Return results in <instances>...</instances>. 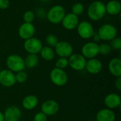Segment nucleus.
<instances>
[{
	"instance_id": "nucleus-1",
	"label": "nucleus",
	"mask_w": 121,
	"mask_h": 121,
	"mask_svg": "<svg viewBox=\"0 0 121 121\" xmlns=\"http://www.w3.org/2000/svg\"><path fill=\"white\" fill-rule=\"evenodd\" d=\"M106 4L101 1H94L88 6L87 15L93 21L101 20L106 16Z\"/></svg>"
},
{
	"instance_id": "nucleus-2",
	"label": "nucleus",
	"mask_w": 121,
	"mask_h": 121,
	"mask_svg": "<svg viewBox=\"0 0 121 121\" xmlns=\"http://www.w3.org/2000/svg\"><path fill=\"white\" fill-rule=\"evenodd\" d=\"M66 14L65 9L63 6L56 4L52 6L46 13V18L48 21L52 24L61 23L64 16Z\"/></svg>"
},
{
	"instance_id": "nucleus-3",
	"label": "nucleus",
	"mask_w": 121,
	"mask_h": 121,
	"mask_svg": "<svg viewBox=\"0 0 121 121\" xmlns=\"http://www.w3.org/2000/svg\"><path fill=\"white\" fill-rule=\"evenodd\" d=\"M6 65L8 67V69L13 73L23 71L26 67L24 59L21 56L16 54L9 55L6 60Z\"/></svg>"
},
{
	"instance_id": "nucleus-4",
	"label": "nucleus",
	"mask_w": 121,
	"mask_h": 121,
	"mask_svg": "<svg viewBox=\"0 0 121 121\" xmlns=\"http://www.w3.org/2000/svg\"><path fill=\"white\" fill-rule=\"evenodd\" d=\"M97 33L101 40L111 41L116 37H117L118 30L113 24L105 23L99 27Z\"/></svg>"
},
{
	"instance_id": "nucleus-5",
	"label": "nucleus",
	"mask_w": 121,
	"mask_h": 121,
	"mask_svg": "<svg viewBox=\"0 0 121 121\" xmlns=\"http://www.w3.org/2000/svg\"><path fill=\"white\" fill-rule=\"evenodd\" d=\"M50 78L52 84L58 86H62L68 82V75L65 69L55 67L50 73Z\"/></svg>"
},
{
	"instance_id": "nucleus-6",
	"label": "nucleus",
	"mask_w": 121,
	"mask_h": 121,
	"mask_svg": "<svg viewBox=\"0 0 121 121\" xmlns=\"http://www.w3.org/2000/svg\"><path fill=\"white\" fill-rule=\"evenodd\" d=\"M76 29L79 36L84 40L91 38L95 33L93 25L87 21L79 22Z\"/></svg>"
},
{
	"instance_id": "nucleus-7",
	"label": "nucleus",
	"mask_w": 121,
	"mask_h": 121,
	"mask_svg": "<svg viewBox=\"0 0 121 121\" xmlns=\"http://www.w3.org/2000/svg\"><path fill=\"white\" fill-rule=\"evenodd\" d=\"M68 62L72 69L81 71L85 69L86 59L80 53H73L68 57Z\"/></svg>"
},
{
	"instance_id": "nucleus-8",
	"label": "nucleus",
	"mask_w": 121,
	"mask_h": 121,
	"mask_svg": "<svg viewBox=\"0 0 121 121\" xmlns=\"http://www.w3.org/2000/svg\"><path fill=\"white\" fill-rule=\"evenodd\" d=\"M43 47L42 41L38 38H30L24 41L23 48L28 54L40 53L42 48Z\"/></svg>"
},
{
	"instance_id": "nucleus-9",
	"label": "nucleus",
	"mask_w": 121,
	"mask_h": 121,
	"mask_svg": "<svg viewBox=\"0 0 121 121\" xmlns=\"http://www.w3.org/2000/svg\"><path fill=\"white\" fill-rule=\"evenodd\" d=\"M54 48L55 54H57L60 57L68 58L73 54L74 52V48L72 44L64 40L59 41Z\"/></svg>"
},
{
	"instance_id": "nucleus-10",
	"label": "nucleus",
	"mask_w": 121,
	"mask_h": 121,
	"mask_svg": "<svg viewBox=\"0 0 121 121\" xmlns=\"http://www.w3.org/2000/svg\"><path fill=\"white\" fill-rule=\"evenodd\" d=\"M99 54V45L94 41L86 43L82 48V55L86 59L96 58Z\"/></svg>"
},
{
	"instance_id": "nucleus-11",
	"label": "nucleus",
	"mask_w": 121,
	"mask_h": 121,
	"mask_svg": "<svg viewBox=\"0 0 121 121\" xmlns=\"http://www.w3.org/2000/svg\"><path fill=\"white\" fill-rule=\"evenodd\" d=\"M79 23V16L72 13H66L64 16L61 24L62 27L67 30H73L77 28Z\"/></svg>"
},
{
	"instance_id": "nucleus-12",
	"label": "nucleus",
	"mask_w": 121,
	"mask_h": 121,
	"mask_svg": "<svg viewBox=\"0 0 121 121\" xmlns=\"http://www.w3.org/2000/svg\"><path fill=\"white\" fill-rule=\"evenodd\" d=\"M60 110L59 104L52 99H49L43 103L41 106V112L47 116H52L56 115Z\"/></svg>"
},
{
	"instance_id": "nucleus-13",
	"label": "nucleus",
	"mask_w": 121,
	"mask_h": 121,
	"mask_svg": "<svg viewBox=\"0 0 121 121\" xmlns=\"http://www.w3.org/2000/svg\"><path fill=\"white\" fill-rule=\"evenodd\" d=\"M35 33V28L33 23L23 22L18 28V33L19 37L26 40L30 38H33Z\"/></svg>"
},
{
	"instance_id": "nucleus-14",
	"label": "nucleus",
	"mask_w": 121,
	"mask_h": 121,
	"mask_svg": "<svg viewBox=\"0 0 121 121\" xmlns=\"http://www.w3.org/2000/svg\"><path fill=\"white\" fill-rule=\"evenodd\" d=\"M16 83L15 74L9 69L0 71V84L4 87H11Z\"/></svg>"
},
{
	"instance_id": "nucleus-15",
	"label": "nucleus",
	"mask_w": 121,
	"mask_h": 121,
	"mask_svg": "<svg viewBox=\"0 0 121 121\" xmlns=\"http://www.w3.org/2000/svg\"><path fill=\"white\" fill-rule=\"evenodd\" d=\"M22 116L21 109L16 106H10L4 111V117L5 121H19Z\"/></svg>"
},
{
	"instance_id": "nucleus-16",
	"label": "nucleus",
	"mask_w": 121,
	"mask_h": 121,
	"mask_svg": "<svg viewBox=\"0 0 121 121\" xmlns=\"http://www.w3.org/2000/svg\"><path fill=\"white\" fill-rule=\"evenodd\" d=\"M104 104L109 109H115L120 107L121 105V96L116 93H111L106 96L104 99Z\"/></svg>"
},
{
	"instance_id": "nucleus-17",
	"label": "nucleus",
	"mask_w": 121,
	"mask_h": 121,
	"mask_svg": "<svg viewBox=\"0 0 121 121\" xmlns=\"http://www.w3.org/2000/svg\"><path fill=\"white\" fill-rule=\"evenodd\" d=\"M103 65L102 62L96 58L89 59L86 60L85 69L86 71L91 74H97L102 70Z\"/></svg>"
},
{
	"instance_id": "nucleus-18",
	"label": "nucleus",
	"mask_w": 121,
	"mask_h": 121,
	"mask_svg": "<svg viewBox=\"0 0 121 121\" xmlns=\"http://www.w3.org/2000/svg\"><path fill=\"white\" fill-rule=\"evenodd\" d=\"M116 118L114 111L109 108H103L99 110L96 116V121H115Z\"/></svg>"
},
{
	"instance_id": "nucleus-19",
	"label": "nucleus",
	"mask_w": 121,
	"mask_h": 121,
	"mask_svg": "<svg viewBox=\"0 0 121 121\" xmlns=\"http://www.w3.org/2000/svg\"><path fill=\"white\" fill-rule=\"evenodd\" d=\"M108 70L110 73L116 77H121V60L119 57H114L111 59L108 63Z\"/></svg>"
},
{
	"instance_id": "nucleus-20",
	"label": "nucleus",
	"mask_w": 121,
	"mask_h": 121,
	"mask_svg": "<svg viewBox=\"0 0 121 121\" xmlns=\"http://www.w3.org/2000/svg\"><path fill=\"white\" fill-rule=\"evenodd\" d=\"M106 13L111 16H116L121 11V4L118 0H111L106 4Z\"/></svg>"
},
{
	"instance_id": "nucleus-21",
	"label": "nucleus",
	"mask_w": 121,
	"mask_h": 121,
	"mask_svg": "<svg viewBox=\"0 0 121 121\" xmlns=\"http://www.w3.org/2000/svg\"><path fill=\"white\" fill-rule=\"evenodd\" d=\"M38 104V99L35 95H28L22 100V106L26 110L30 111L34 109Z\"/></svg>"
},
{
	"instance_id": "nucleus-22",
	"label": "nucleus",
	"mask_w": 121,
	"mask_h": 121,
	"mask_svg": "<svg viewBox=\"0 0 121 121\" xmlns=\"http://www.w3.org/2000/svg\"><path fill=\"white\" fill-rule=\"evenodd\" d=\"M41 57L45 60V61H51L54 59L55 56V50L52 48H50L49 46H44L42 48L40 52Z\"/></svg>"
},
{
	"instance_id": "nucleus-23",
	"label": "nucleus",
	"mask_w": 121,
	"mask_h": 121,
	"mask_svg": "<svg viewBox=\"0 0 121 121\" xmlns=\"http://www.w3.org/2000/svg\"><path fill=\"white\" fill-rule=\"evenodd\" d=\"M25 66L29 69L35 67L39 62V57L36 54H28L24 59Z\"/></svg>"
},
{
	"instance_id": "nucleus-24",
	"label": "nucleus",
	"mask_w": 121,
	"mask_h": 121,
	"mask_svg": "<svg viewBox=\"0 0 121 121\" xmlns=\"http://www.w3.org/2000/svg\"><path fill=\"white\" fill-rule=\"evenodd\" d=\"M84 10H85L84 5L81 2L74 3L72 7V13L77 16L82 15L84 12Z\"/></svg>"
},
{
	"instance_id": "nucleus-25",
	"label": "nucleus",
	"mask_w": 121,
	"mask_h": 121,
	"mask_svg": "<svg viewBox=\"0 0 121 121\" xmlns=\"http://www.w3.org/2000/svg\"><path fill=\"white\" fill-rule=\"evenodd\" d=\"M58 42V38L54 34H49L45 38V43L47 44V46H49L50 48H55Z\"/></svg>"
},
{
	"instance_id": "nucleus-26",
	"label": "nucleus",
	"mask_w": 121,
	"mask_h": 121,
	"mask_svg": "<svg viewBox=\"0 0 121 121\" xmlns=\"http://www.w3.org/2000/svg\"><path fill=\"white\" fill-rule=\"evenodd\" d=\"M35 14L31 10H27L24 12L23 15V20L25 23H33L34 20L35 19Z\"/></svg>"
},
{
	"instance_id": "nucleus-27",
	"label": "nucleus",
	"mask_w": 121,
	"mask_h": 121,
	"mask_svg": "<svg viewBox=\"0 0 121 121\" xmlns=\"http://www.w3.org/2000/svg\"><path fill=\"white\" fill-rule=\"evenodd\" d=\"M112 48L110 44L107 43H103L99 45V54L102 55H108L111 52Z\"/></svg>"
},
{
	"instance_id": "nucleus-28",
	"label": "nucleus",
	"mask_w": 121,
	"mask_h": 121,
	"mask_svg": "<svg viewBox=\"0 0 121 121\" xmlns=\"http://www.w3.org/2000/svg\"><path fill=\"white\" fill-rule=\"evenodd\" d=\"M68 66H69L68 58L60 57L59 59L57 60V61L55 62V67L61 69H65Z\"/></svg>"
},
{
	"instance_id": "nucleus-29",
	"label": "nucleus",
	"mask_w": 121,
	"mask_h": 121,
	"mask_svg": "<svg viewBox=\"0 0 121 121\" xmlns=\"http://www.w3.org/2000/svg\"><path fill=\"white\" fill-rule=\"evenodd\" d=\"M15 79H16V82L17 83L19 84H23L25 83L28 79V75L26 74V72H25L24 71H21L17 72L15 74Z\"/></svg>"
},
{
	"instance_id": "nucleus-30",
	"label": "nucleus",
	"mask_w": 121,
	"mask_h": 121,
	"mask_svg": "<svg viewBox=\"0 0 121 121\" xmlns=\"http://www.w3.org/2000/svg\"><path fill=\"white\" fill-rule=\"evenodd\" d=\"M111 47L112 49L116 50H121V38L120 37H116L114 39L111 40Z\"/></svg>"
},
{
	"instance_id": "nucleus-31",
	"label": "nucleus",
	"mask_w": 121,
	"mask_h": 121,
	"mask_svg": "<svg viewBox=\"0 0 121 121\" xmlns=\"http://www.w3.org/2000/svg\"><path fill=\"white\" fill-rule=\"evenodd\" d=\"M48 116L43 112H38L33 117V121H47Z\"/></svg>"
},
{
	"instance_id": "nucleus-32",
	"label": "nucleus",
	"mask_w": 121,
	"mask_h": 121,
	"mask_svg": "<svg viewBox=\"0 0 121 121\" xmlns=\"http://www.w3.org/2000/svg\"><path fill=\"white\" fill-rule=\"evenodd\" d=\"M35 16H38V18H44V17H46V12L45 11L44 9L43 8H38L37 9L35 13Z\"/></svg>"
},
{
	"instance_id": "nucleus-33",
	"label": "nucleus",
	"mask_w": 121,
	"mask_h": 121,
	"mask_svg": "<svg viewBox=\"0 0 121 121\" xmlns=\"http://www.w3.org/2000/svg\"><path fill=\"white\" fill-rule=\"evenodd\" d=\"M10 5L9 0H0V9L5 10L9 8Z\"/></svg>"
},
{
	"instance_id": "nucleus-34",
	"label": "nucleus",
	"mask_w": 121,
	"mask_h": 121,
	"mask_svg": "<svg viewBox=\"0 0 121 121\" xmlns=\"http://www.w3.org/2000/svg\"><path fill=\"white\" fill-rule=\"evenodd\" d=\"M115 86L116 89L119 91L121 90V77H116V79L115 81Z\"/></svg>"
},
{
	"instance_id": "nucleus-35",
	"label": "nucleus",
	"mask_w": 121,
	"mask_h": 121,
	"mask_svg": "<svg viewBox=\"0 0 121 121\" xmlns=\"http://www.w3.org/2000/svg\"><path fill=\"white\" fill-rule=\"evenodd\" d=\"M92 38H94V42H95V43H96L101 40V39H100V38H99V36L97 32H96H96L94 33V35H93Z\"/></svg>"
},
{
	"instance_id": "nucleus-36",
	"label": "nucleus",
	"mask_w": 121,
	"mask_h": 121,
	"mask_svg": "<svg viewBox=\"0 0 121 121\" xmlns=\"http://www.w3.org/2000/svg\"><path fill=\"white\" fill-rule=\"evenodd\" d=\"M0 121H4V113L0 111Z\"/></svg>"
},
{
	"instance_id": "nucleus-37",
	"label": "nucleus",
	"mask_w": 121,
	"mask_h": 121,
	"mask_svg": "<svg viewBox=\"0 0 121 121\" xmlns=\"http://www.w3.org/2000/svg\"><path fill=\"white\" fill-rule=\"evenodd\" d=\"M40 1H42V2H47V1H48L49 0H40Z\"/></svg>"
},
{
	"instance_id": "nucleus-38",
	"label": "nucleus",
	"mask_w": 121,
	"mask_h": 121,
	"mask_svg": "<svg viewBox=\"0 0 121 121\" xmlns=\"http://www.w3.org/2000/svg\"><path fill=\"white\" fill-rule=\"evenodd\" d=\"M96 121V120H90V121Z\"/></svg>"
},
{
	"instance_id": "nucleus-39",
	"label": "nucleus",
	"mask_w": 121,
	"mask_h": 121,
	"mask_svg": "<svg viewBox=\"0 0 121 121\" xmlns=\"http://www.w3.org/2000/svg\"><path fill=\"white\" fill-rule=\"evenodd\" d=\"M0 71H1V67H0Z\"/></svg>"
}]
</instances>
